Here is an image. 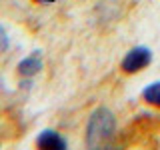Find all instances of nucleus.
I'll return each mask as SVG.
<instances>
[{"instance_id":"f257e3e1","label":"nucleus","mask_w":160,"mask_h":150,"mask_svg":"<svg viewBox=\"0 0 160 150\" xmlns=\"http://www.w3.org/2000/svg\"><path fill=\"white\" fill-rule=\"evenodd\" d=\"M116 130V120L114 114L108 108H96L92 112V116L88 120L86 126V142L90 148H98L104 146L106 142H110V138L114 136Z\"/></svg>"},{"instance_id":"f03ea898","label":"nucleus","mask_w":160,"mask_h":150,"mask_svg":"<svg viewBox=\"0 0 160 150\" xmlns=\"http://www.w3.org/2000/svg\"><path fill=\"white\" fill-rule=\"evenodd\" d=\"M152 60V52L144 46L132 48L122 60V70L124 72H140L142 68H146Z\"/></svg>"},{"instance_id":"7ed1b4c3","label":"nucleus","mask_w":160,"mask_h":150,"mask_svg":"<svg viewBox=\"0 0 160 150\" xmlns=\"http://www.w3.org/2000/svg\"><path fill=\"white\" fill-rule=\"evenodd\" d=\"M36 144L40 148H54V150H64L66 148V140L60 136L58 132H54V130H44V132L38 136Z\"/></svg>"},{"instance_id":"20e7f679","label":"nucleus","mask_w":160,"mask_h":150,"mask_svg":"<svg viewBox=\"0 0 160 150\" xmlns=\"http://www.w3.org/2000/svg\"><path fill=\"white\" fill-rule=\"evenodd\" d=\"M40 68H42V58H40V54H32V56L24 58L22 62L18 64V72L22 74V76H34L36 72H40Z\"/></svg>"},{"instance_id":"39448f33","label":"nucleus","mask_w":160,"mask_h":150,"mask_svg":"<svg viewBox=\"0 0 160 150\" xmlns=\"http://www.w3.org/2000/svg\"><path fill=\"white\" fill-rule=\"evenodd\" d=\"M144 100L154 106H160V82H154L144 90Z\"/></svg>"},{"instance_id":"423d86ee","label":"nucleus","mask_w":160,"mask_h":150,"mask_svg":"<svg viewBox=\"0 0 160 150\" xmlns=\"http://www.w3.org/2000/svg\"><path fill=\"white\" fill-rule=\"evenodd\" d=\"M8 36H6V30H4L2 26H0V52H4V50L8 48Z\"/></svg>"},{"instance_id":"0eeeda50","label":"nucleus","mask_w":160,"mask_h":150,"mask_svg":"<svg viewBox=\"0 0 160 150\" xmlns=\"http://www.w3.org/2000/svg\"><path fill=\"white\" fill-rule=\"evenodd\" d=\"M40 2H44V4H52V2H56V0H40Z\"/></svg>"}]
</instances>
